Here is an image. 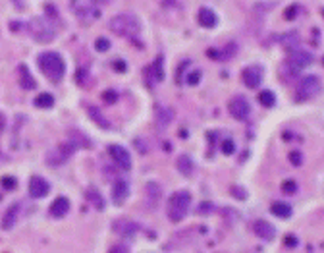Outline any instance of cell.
I'll list each match as a JSON object with an SVG mask.
<instances>
[{
	"mask_svg": "<svg viewBox=\"0 0 324 253\" xmlns=\"http://www.w3.org/2000/svg\"><path fill=\"white\" fill-rule=\"evenodd\" d=\"M50 192V184L41 176H33L31 178V182H29V195L33 197V199H42V197H47Z\"/></svg>",
	"mask_w": 324,
	"mask_h": 253,
	"instance_id": "cell-14",
	"label": "cell"
},
{
	"mask_svg": "<svg viewBox=\"0 0 324 253\" xmlns=\"http://www.w3.org/2000/svg\"><path fill=\"white\" fill-rule=\"evenodd\" d=\"M110 251H129V247H122V244H120V245H114Z\"/></svg>",
	"mask_w": 324,
	"mask_h": 253,
	"instance_id": "cell-45",
	"label": "cell"
},
{
	"mask_svg": "<svg viewBox=\"0 0 324 253\" xmlns=\"http://www.w3.org/2000/svg\"><path fill=\"white\" fill-rule=\"evenodd\" d=\"M87 197H89V201L95 205V209H99V211H102L104 209V201H102V195L95 189V187H91V189H87Z\"/></svg>",
	"mask_w": 324,
	"mask_h": 253,
	"instance_id": "cell-31",
	"label": "cell"
},
{
	"mask_svg": "<svg viewBox=\"0 0 324 253\" xmlns=\"http://www.w3.org/2000/svg\"><path fill=\"white\" fill-rule=\"evenodd\" d=\"M68 141L74 145L75 149H83V147H91V141H89V137L85 134H81L79 130H70V134H68Z\"/></svg>",
	"mask_w": 324,
	"mask_h": 253,
	"instance_id": "cell-23",
	"label": "cell"
},
{
	"mask_svg": "<svg viewBox=\"0 0 324 253\" xmlns=\"http://www.w3.org/2000/svg\"><path fill=\"white\" fill-rule=\"evenodd\" d=\"M27 31L39 43H50L56 37V27L50 17H33L27 24Z\"/></svg>",
	"mask_w": 324,
	"mask_h": 253,
	"instance_id": "cell-5",
	"label": "cell"
},
{
	"mask_svg": "<svg viewBox=\"0 0 324 253\" xmlns=\"http://www.w3.org/2000/svg\"><path fill=\"white\" fill-rule=\"evenodd\" d=\"M112 230L116 232L118 236L122 238H135L137 236V232L141 230L137 222H133V220H127V219H118L112 222Z\"/></svg>",
	"mask_w": 324,
	"mask_h": 253,
	"instance_id": "cell-13",
	"label": "cell"
},
{
	"mask_svg": "<svg viewBox=\"0 0 324 253\" xmlns=\"http://www.w3.org/2000/svg\"><path fill=\"white\" fill-rule=\"evenodd\" d=\"M0 184H2V187L4 189H8V192H12V189H16L17 187V180L12 176H4L2 180H0Z\"/></svg>",
	"mask_w": 324,
	"mask_h": 253,
	"instance_id": "cell-33",
	"label": "cell"
},
{
	"mask_svg": "<svg viewBox=\"0 0 324 253\" xmlns=\"http://www.w3.org/2000/svg\"><path fill=\"white\" fill-rule=\"evenodd\" d=\"M145 197H147V205L150 209H155L158 205V201L162 199V187L158 186L157 182H147L145 186Z\"/></svg>",
	"mask_w": 324,
	"mask_h": 253,
	"instance_id": "cell-19",
	"label": "cell"
},
{
	"mask_svg": "<svg viewBox=\"0 0 324 253\" xmlns=\"http://www.w3.org/2000/svg\"><path fill=\"white\" fill-rule=\"evenodd\" d=\"M70 8L74 12V16L85 26H91L93 22H97L100 17L97 0H70Z\"/></svg>",
	"mask_w": 324,
	"mask_h": 253,
	"instance_id": "cell-4",
	"label": "cell"
},
{
	"mask_svg": "<svg viewBox=\"0 0 324 253\" xmlns=\"http://www.w3.org/2000/svg\"><path fill=\"white\" fill-rule=\"evenodd\" d=\"M220 149H222L224 155H233L235 153V143H233L232 139H224L222 145H220Z\"/></svg>",
	"mask_w": 324,
	"mask_h": 253,
	"instance_id": "cell-36",
	"label": "cell"
},
{
	"mask_svg": "<svg viewBox=\"0 0 324 253\" xmlns=\"http://www.w3.org/2000/svg\"><path fill=\"white\" fill-rule=\"evenodd\" d=\"M4 128H6V116L0 112V134L4 132Z\"/></svg>",
	"mask_w": 324,
	"mask_h": 253,
	"instance_id": "cell-43",
	"label": "cell"
},
{
	"mask_svg": "<svg viewBox=\"0 0 324 253\" xmlns=\"http://www.w3.org/2000/svg\"><path fill=\"white\" fill-rule=\"evenodd\" d=\"M253 232H255L258 238L266 240V242L274 240L276 236V228L272 226L270 222H266V220H255V222H253Z\"/></svg>",
	"mask_w": 324,
	"mask_h": 253,
	"instance_id": "cell-18",
	"label": "cell"
},
{
	"mask_svg": "<svg viewBox=\"0 0 324 253\" xmlns=\"http://www.w3.org/2000/svg\"><path fill=\"white\" fill-rule=\"evenodd\" d=\"M282 45H284V49H288V51L297 49V47H299V33H297V31H290V33H286L282 37Z\"/></svg>",
	"mask_w": 324,
	"mask_h": 253,
	"instance_id": "cell-29",
	"label": "cell"
},
{
	"mask_svg": "<svg viewBox=\"0 0 324 253\" xmlns=\"http://www.w3.org/2000/svg\"><path fill=\"white\" fill-rule=\"evenodd\" d=\"M297 12H301V6H299V4H291L290 8L286 10V14H284V19H288V22H291V19H295V17H297Z\"/></svg>",
	"mask_w": 324,
	"mask_h": 253,
	"instance_id": "cell-34",
	"label": "cell"
},
{
	"mask_svg": "<svg viewBox=\"0 0 324 253\" xmlns=\"http://www.w3.org/2000/svg\"><path fill=\"white\" fill-rule=\"evenodd\" d=\"M228 110H230V114H232L235 120H243L249 118L251 114V102L247 101V97H243V95H235L232 101L228 102Z\"/></svg>",
	"mask_w": 324,
	"mask_h": 253,
	"instance_id": "cell-8",
	"label": "cell"
},
{
	"mask_svg": "<svg viewBox=\"0 0 324 253\" xmlns=\"http://www.w3.org/2000/svg\"><path fill=\"white\" fill-rule=\"evenodd\" d=\"M108 153H110V157H112V160L116 162L118 168L122 170H132L133 166V160H132V153L127 151L125 147H122V145H116L112 143L110 147H108Z\"/></svg>",
	"mask_w": 324,
	"mask_h": 253,
	"instance_id": "cell-9",
	"label": "cell"
},
{
	"mask_svg": "<svg viewBox=\"0 0 324 253\" xmlns=\"http://www.w3.org/2000/svg\"><path fill=\"white\" fill-rule=\"evenodd\" d=\"M110 31L116 35V37H124L127 41H133L137 47H141L139 41V35H141V22L139 17L135 16L133 12H122L110 19Z\"/></svg>",
	"mask_w": 324,
	"mask_h": 253,
	"instance_id": "cell-1",
	"label": "cell"
},
{
	"mask_svg": "<svg viewBox=\"0 0 324 253\" xmlns=\"http://www.w3.org/2000/svg\"><path fill=\"white\" fill-rule=\"evenodd\" d=\"M318 91H320V77L316 74H309L297 85V97L295 99L297 101H309V99L316 97Z\"/></svg>",
	"mask_w": 324,
	"mask_h": 253,
	"instance_id": "cell-6",
	"label": "cell"
},
{
	"mask_svg": "<svg viewBox=\"0 0 324 253\" xmlns=\"http://www.w3.org/2000/svg\"><path fill=\"white\" fill-rule=\"evenodd\" d=\"M191 207V194L187 189H178L170 195L166 203V215L172 222H182Z\"/></svg>",
	"mask_w": 324,
	"mask_h": 253,
	"instance_id": "cell-3",
	"label": "cell"
},
{
	"mask_svg": "<svg viewBox=\"0 0 324 253\" xmlns=\"http://www.w3.org/2000/svg\"><path fill=\"white\" fill-rule=\"evenodd\" d=\"M176 168L178 172L185 178H191L193 172H195V164H193V160L189 155H180L178 159H176Z\"/></svg>",
	"mask_w": 324,
	"mask_h": 253,
	"instance_id": "cell-21",
	"label": "cell"
},
{
	"mask_svg": "<svg viewBox=\"0 0 324 253\" xmlns=\"http://www.w3.org/2000/svg\"><path fill=\"white\" fill-rule=\"evenodd\" d=\"M129 195V184L125 180H116L112 184V201L114 205H124Z\"/></svg>",
	"mask_w": 324,
	"mask_h": 253,
	"instance_id": "cell-16",
	"label": "cell"
},
{
	"mask_svg": "<svg viewBox=\"0 0 324 253\" xmlns=\"http://www.w3.org/2000/svg\"><path fill=\"white\" fill-rule=\"evenodd\" d=\"M145 81L149 87H155L157 83L164 81V58L162 56H157V60L149 68H145Z\"/></svg>",
	"mask_w": 324,
	"mask_h": 253,
	"instance_id": "cell-10",
	"label": "cell"
},
{
	"mask_svg": "<svg viewBox=\"0 0 324 253\" xmlns=\"http://www.w3.org/2000/svg\"><path fill=\"white\" fill-rule=\"evenodd\" d=\"M201 79V72H189L187 74V83L189 85H197Z\"/></svg>",
	"mask_w": 324,
	"mask_h": 253,
	"instance_id": "cell-40",
	"label": "cell"
},
{
	"mask_svg": "<svg viewBox=\"0 0 324 253\" xmlns=\"http://www.w3.org/2000/svg\"><path fill=\"white\" fill-rule=\"evenodd\" d=\"M17 74H19V85L24 87V91H33L35 87H37V81L33 79L29 68L25 66V64H21V66L17 68Z\"/></svg>",
	"mask_w": 324,
	"mask_h": 253,
	"instance_id": "cell-22",
	"label": "cell"
},
{
	"mask_svg": "<svg viewBox=\"0 0 324 253\" xmlns=\"http://www.w3.org/2000/svg\"><path fill=\"white\" fill-rule=\"evenodd\" d=\"M17 211H19V205H14V207H10L8 211H6L4 219H2V230H10V228L16 224Z\"/></svg>",
	"mask_w": 324,
	"mask_h": 253,
	"instance_id": "cell-27",
	"label": "cell"
},
{
	"mask_svg": "<svg viewBox=\"0 0 324 253\" xmlns=\"http://www.w3.org/2000/svg\"><path fill=\"white\" fill-rule=\"evenodd\" d=\"M270 211H272V215H276L278 219H290V217H291V207L288 205V203H284V201L272 203Z\"/></svg>",
	"mask_w": 324,
	"mask_h": 253,
	"instance_id": "cell-26",
	"label": "cell"
},
{
	"mask_svg": "<svg viewBox=\"0 0 324 253\" xmlns=\"http://www.w3.org/2000/svg\"><path fill=\"white\" fill-rule=\"evenodd\" d=\"M70 199L68 197H64V195H60V197H56L54 201H52V205H50V217L52 219H64L68 213H70Z\"/></svg>",
	"mask_w": 324,
	"mask_h": 253,
	"instance_id": "cell-15",
	"label": "cell"
},
{
	"mask_svg": "<svg viewBox=\"0 0 324 253\" xmlns=\"http://www.w3.org/2000/svg\"><path fill=\"white\" fill-rule=\"evenodd\" d=\"M174 120V110H170L168 107H158L157 109V126L160 130H166Z\"/></svg>",
	"mask_w": 324,
	"mask_h": 253,
	"instance_id": "cell-24",
	"label": "cell"
},
{
	"mask_svg": "<svg viewBox=\"0 0 324 253\" xmlns=\"http://www.w3.org/2000/svg\"><path fill=\"white\" fill-rule=\"evenodd\" d=\"M85 109H87V112H89V116H91L93 122H95L97 126L102 128V130H108V128H110V122H108V120L104 118V114L100 112L99 107H95V104H85Z\"/></svg>",
	"mask_w": 324,
	"mask_h": 253,
	"instance_id": "cell-25",
	"label": "cell"
},
{
	"mask_svg": "<svg viewBox=\"0 0 324 253\" xmlns=\"http://www.w3.org/2000/svg\"><path fill=\"white\" fill-rule=\"evenodd\" d=\"M290 162L293 166H301L303 164V155L299 151H291L290 153Z\"/></svg>",
	"mask_w": 324,
	"mask_h": 253,
	"instance_id": "cell-38",
	"label": "cell"
},
{
	"mask_svg": "<svg viewBox=\"0 0 324 253\" xmlns=\"http://www.w3.org/2000/svg\"><path fill=\"white\" fill-rule=\"evenodd\" d=\"M35 107H39V109H50V107H54V97L50 93H39L35 97Z\"/></svg>",
	"mask_w": 324,
	"mask_h": 253,
	"instance_id": "cell-30",
	"label": "cell"
},
{
	"mask_svg": "<svg viewBox=\"0 0 324 253\" xmlns=\"http://www.w3.org/2000/svg\"><path fill=\"white\" fill-rule=\"evenodd\" d=\"M258 102L266 107V109H270V107H274L276 104V95L272 91H261L258 93Z\"/></svg>",
	"mask_w": 324,
	"mask_h": 253,
	"instance_id": "cell-32",
	"label": "cell"
},
{
	"mask_svg": "<svg viewBox=\"0 0 324 253\" xmlns=\"http://www.w3.org/2000/svg\"><path fill=\"white\" fill-rule=\"evenodd\" d=\"M237 52V45L235 43H228L224 49H212V51H207V54L210 58H214L216 62H224V60H232Z\"/></svg>",
	"mask_w": 324,
	"mask_h": 253,
	"instance_id": "cell-17",
	"label": "cell"
},
{
	"mask_svg": "<svg viewBox=\"0 0 324 253\" xmlns=\"http://www.w3.org/2000/svg\"><path fill=\"white\" fill-rule=\"evenodd\" d=\"M95 49H97L99 52L110 51V41H108V39H104V37H100V39H97V41H95Z\"/></svg>",
	"mask_w": 324,
	"mask_h": 253,
	"instance_id": "cell-37",
	"label": "cell"
},
{
	"mask_svg": "<svg viewBox=\"0 0 324 253\" xmlns=\"http://www.w3.org/2000/svg\"><path fill=\"white\" fill-rule=\"evenodd\" d=\"M75 151H77V149L66 139L64 143H60L56 149H52V151L47 155V162H49L50 166H60V164H64Z\"/></svg>",
	"mask_w": 324,
	"mask_h": 253,
	"instance_id": "cell-7",
	"label": "cell"
},
{
	"mask_svg": "<svg viewBox=\"0 0 324 253\" xmlns=\"http://www.w3.org/2000/svg\"><path fill=\"white\" fill-rule=\"evenodd\" d=\"M282 192L288 195H293L295 192H297V184H295L293 180H286V182L282 184Z\"/></svg>",
	"mask_w": 324,
	"mask_h": 253,
	"instance_id": "cell-35",
	"label": "cell"
},
{
	"mask_svg": "<svg viewBox=\"0 0 324 253\" xmlns=\"http://www.w3.org/2000/svg\"><path fill=\"white\" fill-rule=\"evenodd\" d=\"M280 74H282V81L290 83V81H293V79L297 77L299 70L295 66H291L290 62H286V64H282V68H280Z\"/></svg>",
	"mask_w": 324,
	"mask_h": 253,
	"instance_id": "cell-28",
	"label": "cell"
},
{
	"mask_svg": "<svg viewBox=\"0 0 324 253\" xmlns=\"http://www.w3.org/2000/svg\"><path fill=\"white\" fill-rule=\"evenodd\" d=\"M284 245H288V247H295V245H297V238H295V236H286V238H284Z\"/></svg>",
	"mask_w": 324,
	"mask_h": 253,
	"instance_id": "cell-41",
	"label": "cell"
},
{
	"mask_svg": "<svg viewBox=\"0 0 324 253\" xmlns=\"http://www.w3.org/2000/svg\"><path fill=\"white\" fill-rule=\"evenodd\" d=\"M263 77H265V70L258 64H251L241 72V79H243L245 87H249V89H257L258 85L263 83Z\"/></svg>",
	"mask_w": 324,
	"mask_h": 253,
	"instance_id": "cell-11",
	"label": "cell"
},
{
	"mask_svg": "<svg viewBox=\"0 0 324 253\" xmlns=\"http://www.w3.org/2000/svg\"><path fill=\"white\" fill-rule=\"evenodd\" d=\"M114 68H116V70H120V72H124V70H125V64L122 62V60H116V62H114Z\"/></svg>",
	"mask_w": 324,
	"mask_h": 253,
	"instance_id": "cell-44",
	"label": "cell"
},
{
	"mask_svg": "<svg viewBox=\"0 0 324 253\" xmlns=\"http://www.w3.org/2000/svg\"><path fill=\"white\" fill-rule=\"evenodd\" d=\"M290 62L291 66H295L297 70H305V68H309L313 62H315V56L311 54L309 51H305V49H301V47H297V49H293V51H290Z\"/></svg>",
	"mask_w": 324,
	"mask_h": 253,
	"instance_id": "cell-12",
	"label": "cell"
},
{
	"mask_svg": "<svg viewBox=\"0 0 324 253\" xmlns=\"http://www.w3.org/2000/svg\"><path fill=\"white\" fill-rule=\"evenodd\" d=\"M232 194L233 195H237V197H243V199H245V197H247V194H245V189H241V187H232Z\"/></svg>",
	"mask_w": 324,
	"mask_h": 253,
	"instance_id": "cell-42",
	"label": "cell"
},
{
	"mask_svg": "<svg viewBox=\"0 0 324 253\" xmlns=\"http://www.w3.org/2000/svg\"><path fill=\"white\" fill-rule=\"evenodd\" d=\"M37 64L41 68L42 76L47 77L52 83H60L64 76H66V62L60 56L58 52L54 51H45L39 54Z\"/></svg>",
	"mask_w": 324,
	"mask_h": 253,
	"instance_id": "cell-2",
	"label": "cell"
},
{
	"mask_svg": "<svg viewBox=\"0 0 324 253\" xmlns=\"http://www.w3.org/2000/svg\"><path fill=\"white\" fill-rule=\"evenodd\" d=\"M197 22H199L201 27H207V29H212V27L218 26V16L214 14V10L210 8H201L199 14H197Z\"/></svg>",
	"mask_w": 324,
	"mask_h": 253,
	"instance_id": "cell-20",
	"label": "cell"
},
{
	"mask_svg": "<svg viewBox=\"0 0 324 253\" xmlns=\"http://www.w3.org/2000/svg\"><path fill=\"white\" fill-rule=\"evenodd\" d=\"M102 99L106 102H116L118 101V93L114 91V89H108V91H104L102 93Z\"/></svg>",
	"mask_w": 324,
	"mask_h": 253,
	"instance_id": "cell-39",
	"label": "cell"
}]
</instances>
